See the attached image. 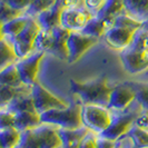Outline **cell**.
Segmentation results:
<instances>
[{
	"instance_id": "74e56055",
	"label": "cell",
	"mask_w": 148,
	"mask_h": 148,
	"mask_svg": "<svg viewBox=\"0 0 148 148\" xmlns=\"http://www.w3.org/2000/svg\"><path fill=\"white\" fill-rule=\"evenodd\" d=\"M58 148H64V147H62V146H60V147H58Z\"/></svg>"
},
{
	"instance_id": "2e32d148",
	"label": "cell",
	"mask_w": 148,
	"mask_h": 148,
	"mask_svg": "<svg viewBox=\"0 0 148 148\" xmlns=\"http://www.w3.org/2000/svg\"><path fill=\"white\" fill-rule=\"evenodd\" d=\"M30 16L25 14L18 18H15L10 21L1 25V38L8 40L9 42L12 41L18 35L21 34V31L25 29L27 23L29 21Z\"/></svg>"
},
{
	"instance_id": "f546056e",
	"label": "cell",
	"mask_w": 148,
	"mask_h": 148,
	"mask_svg": "<svg viewBox=\"0 0 148 148\" xmlns=\"http://www.w3.org/2000/svg\"><path fill=\"white\" fill-rule=\"evenodd\" d=\"M22 15H25V14L15 9V8L10 7L8 3L1 0V25L10 21L15 18H18Z\"/></svg>"
},
{
	"instance_id": "83f0119b",
	"label": "cell",
	"mask_w": 148,
	"mask_h": 148,
	"mask_svg": "<svg viewBox=\"0 0 148 148\" xmlns=\"http://www.w3.org/2000/svg\"><path fill=\"white\" fill-rule=\"evenodd\" d=\"M136 92V101L144 110L148 111V82H127Z\"/></svg>"
},
{
	"instance_id": "7c38bea8",
	"label": "cell",
	"mask_w": 148,
	"mask_h": 148,
	"mask_svg": "<svg viewBox=\"0 0 148 148\" xmlns=\"http://www.w3.org/2000/svg\"><path fill=\"white\" fill-rule=\"evenodd\" d=\"M119 58L124 69L128 74L138 75L148 69V52L127 47L125 50L120 51Z\"/></svg>"
},
{
	"instance_id": "4316f807",
	"label": "cell",
	"mask_w": 148,
	"mask_h": 148,
	"mask_svg": "<svg viewBox=\"0 0 148 148\" xmlns=\"http://www.w3.org/2000/svg\"><path fill=\"white\" fill-rule=\"evenodd\" d=\"M52 46H53V34L52 30L41 29L37 36L36 42H35V50L44 52H50Z\"/></svg>"
},
{
	"instance_id": "e575fe53",
	"label": "cell",
	"mask_w": 148,
	"mask_h": 148,
	"mask_svg": "<svg viewBox=\"0 0 148 148\" xmlns=\"http://www.w3.org/2000/svg\"><path fill=\"white\" fill-rule=\"evenodd\" d=\"M135 126H138L140 127V128H144V129L148 130V111H141L140 114H139V116L136 119Z\"/></svg>"
},
{
	"instance_id": "4dcf8cb0",
	"label": "cell",
	"mask_w": 148,
	"mask_h": 148,
	"mask_svg": "<svg viewBox=\"0 0 148 148\" xmlns=\"http://www.w3.org/2000/svg\"><path fill=\"white\" fill-rule=\"evenodd\" d=\"M2 1H5L10 7L15 8L23 14H26L28 11V9L34 2V0H2Z\"/></svg>"
},
{
	"instance_id": "f35d334b",
	"label": "cell",
	"mask_w": 148,
	"mask_h": 148,
	"mask_svg": "<svg viewBox=\"0 0 148 148\" xmlns=\"http://www.w3.org/2000/svg\"><path fill=\"white\" fill-rule=\"evenodd\" d=\"M16 148H20V147H16Z\"/></svg>"
},
{
	"instance_id": "d6986e66",
	"label": "cell",
	"mask_w": 148,
	"mask_h": 148,
	"mask_svg": "<svg viewBox=\"0 0 148 148\" xmlns=\"http://www.w3.org/2000/svg\"><path fill=\"white\" fill-rule=\"evenodd\" d=\"M60 138L62 141L64 148H78L82 139L85 137V135L88 133L89 129L85 126L78 129H62L58 128Z\"/></svg>"
},
{
	"instance_id": "52a82bcc",
	"label": "cell",
	"mask_w": 148,
	"mask_h": 148,
	"mask_svg": "<svg viewBox=\"0 0 148 148\" xmlns=\"http://www.w3.org/2000/svg\"><path fill=\"white\" fill-rule=\"evenodd\" d=\"M31 97L34 100V105L36 111L40 115L46 111L53 110V109H61L69 106L65 100L55 96L47 88L39 82H36L31 86Z\"/></svg>"
},
{
	"instance_id": "8992f818",
	"label": "cell",
	"mask_w": 148,
	"mask_h": 148,
	"mask_svg": "<svg viewBox=\"0 0 148 148\" xmlns=\"http://www.w3.org/2000/svg\"><path fill=\"white\" fill-rule=\"evenodd\" d=\"M41 29L42 28L38 22L37 18L30 16L29 21L25 27V29L21 31V34L18 35L12 41H10V44L14 46L19 59H22L32 51H35V42Z\"/></svg>"
},
{
	"instance_id": "9c48e42d",
	"label": "cell",
	"mask_w": 148,
	"mask_h": 148,
	"mask_svg": "<svg viewBox=\"0 0 148 148\" xmlns=\"http://www.w3.org/2000/svg\"><path fill=\"white\" fill-rule=\"evenodd\" d=\"M46 52L35 50L27 57L19 59L16 62V67L18 69L19 76L21 78L22 82L27 86H32L38 82L37 76L39 71V66L42 58L45 57Z\"/></svg>"
},
{
	"instance_id": "e0dca14e",
	"label": "cell",
	"mask_w": 148,
	"mask_h": 148,
	"mask_svg": "<svg viewBox=\"0 0 148 148\" xmlns=\"http://www.w3.org/2000/svg\"><path fill=\"white\" fill-rule=\"evenodd\" d=\"M42 124L40 114L36 110L31 111H20L15 114V124L14 127L17 128L20 132H25L28 129H32L36 127L40 126Z\"/></svg>"
},
{
	"instance_id": "603a6c76",
	"label": "cell",
	"mask_w": 148,
	"mask_h": 148,
	"mask_svg": "<svg viewBox=\"0 0 148 148\" xmlns=\"http://www.w3.org/2000/svg\"><path fill=\"white\" fill-rule=\"evenodd\" d=\"M0 86H10V87H22V82L19 76L16 64L10 65L0 70Z\"/></svg>"
},
{
	"instance_id": "5bb4252c",
	"label": "cell",
	"mask_w": 148,
	"mask_h": 148,
	"mask_svg": "<svg viewBox=\"0 0 148 148\" xmlns=\"http://www.w3.org/2000/svg\"><path fill=\"white\" fill-rule=\"evenodd\" d=\"M51 30L53 34V46L49 53H51L52 56L57 57L60 60L68 61L67 40H68L70 31L61 26H57V27L52 28Z\"/></svg>"
},
{
	"instance_id": "d4e9b609",
	"label": "cell",
	"mask_w": 148,
	"mask_h": 148,
	"mask_svg": "<svg viewBox=\"0 0 148 148\" xmlns=\"http://www.w3.org/2000/svg\"><path fill=\"white\" fill-rule=\"evenodd\" d=\"M19 60L14 46L8 40L1 38L0 40V70L6 67L14 65Z\"/></svg>"
},
{
	"instance_id": "cb8c5ba5",
	"label": "cell",
	"mask_w": 148,
	"mask_h": 148,
	"mask_svg": "<svg viewBox=\"0 0 148 148\" xmlns=\"http://www.w3.org/2000/svg\"><path fill=\"white\" fill-rule=\"evenodd\" d=\"M21 141V132L15 127L0 128V143L1 148L19 147Z\"/></svg>"
},
{
	"instance_id": "484cf974",
	"label": "cell",
	"mask_w": 148,
	"mask_h": 148,
	"mask_svg": "<svg viewBox=\"0 0 148 148\" xmlns=\"http://www.w3.org/2000/svg\"><path fill=\"white\" fill-rule=\"evenodd\" d=\"M1 109L11 111L14 114L20 112V111L36 110L35 105H34V100H32V97H31V94H29V95H23V96L16 98L12 101H10L6 107H3Z\"/></svg>"
},
{
	"instance_id": "8fae6325",
	"label": "cell",
	"mask_w": 148,
	"mask_h": 148,
	"mask_svg": "<svg viewBox=\"0 0 148 148\" xmlns=\"http://www.w3.org/2000/svg\"><path fill=\"white\" fill-rule=\"evenodd\" d=\"M92 17L86 7L65 8L60 16V26L69 31H82Z\"/></svg>"
},
{
	"instance_id": "30bf717a",
	"label": "cell",
	"mask_w": 148,
	"mask_h": 148,
	"mask_svg": "<svg viewBox=\"0 0 148 148\" xmlns=\"http://www.w3.org/2000/svg\"><path fill=\"white\" fill-rule=\"evenodd\" d=\"M136 100V92L128 82L117 84L112 86L109 97L108 109L112 112L126 110Z\"/></svg>"
},
{
	"instance_id": "5b68a950",
	"label": "cell",
	"mask_w": 148,
	"mask_h": 148,
	"mask_svg": "<svg viewBox=\"0 0 148 148\" xmlns=\"http://www.w3.org/2000/svg\"><path fill=\"white\" fill-rule=\"evenodd\" d=\"M112 119V112L107 107L99 105L82 104V125L90 132L100 135L109 127Z\"/></svg>"
},
{
	"instance_id": "f1b7e54d",
	"label": "cell",
	"mask_w": 148,
	"mask_h": 148,
	"mask_svg": "<svg viewBox=\"0 0 148 148\" xmlns=\"http://www.w3.org/2000/svg\"><path fill=\"white\" fill-rule=\"evenodd\" d=\"M128 134L133 138L137 148H148V130L138 126H134Z\"/></svg>"
},
{
	"instance_id": "7402d4cb",
	"label": "cell",
	"mask_w": 148,
	"mask_h": 148,
	"mask_svg": "<svg viewBox=\"0 0 148 148\" xmlns=\"http://www.w3.org/2000/svg\"><path fill=\"white\" fill-rule=\"evenodd\" d=\"M110 27L111 26L106 20L95 16L89 20L86 27L82 30V32L88 35V36H91V37L100 39V38H104L105 34Z\"/></svg>"
},
{
	"instance_id": "ffe728a7",
	"label": "cell",
	"mask_w": 148,
	"mask_h": 148,
	"mask_svg": "<svg viewBox=\"0 0 148 148\" xmlns=\"http://www.w3.org/2000/svg\"><path fill=\"white\" fill-rule=\"evenodd\" d=\"M126 12L135 19L148 23V0H124Z\"/></svg>"
},
{
	"instance_id": "d6a6232c",
	"label": "cell",
	"mask_w": 148,
	"mask_h": 148,
	"mask_svg": "<svg viewBox=\"0 0 148 148\" xmlns=\"http://www.w3.org/2000/svg\"><path fill=\"white\" fill-rule=\"evenodd\" d=\"M97 139H98V135L89 130L82 139L78 148H96Z\"/></svg>"
},
{
	"instance_id": "7a4b0ae2",
	"label": "cell",
	"mask_w": 148,
	"mask_h": 148,
	"mask_svg": "<svg viewBox=\"0 0 148 148\" xmlns=\"http://www.w3.org/2000/svg\"><path fill=\"white\" fill-rule=\"evenodd\" d=\"M62 146L58 127L41 124L40 126L21 132L20 148H58Z\"/></svg>"
},
{
	"instance_id": "836d02e7",
	"label": "cell",
	"mask_w": 148,
	"mask_h": 148,
	"mask_svg": "<svg viewBox=\"0 0 148 148\" xmlns=\"http://www.w3.org/2000/svg\"><path fill=\"white\" fill-rule=\"evenodd\" d=\"M106 3V0H86L85 7L88 9V11L94 16H97L99 11L103 9Z\"/></svg>"
},
{
	"instance_id": "4fadbf2b",
	"label": "cell",
	"mask_w": 148,
	"mask_h": 148,
	"mask_svg": "<svg viewBox=\"0 0 148 148\" xmlns=\"http://www.w3.org/2000/svg\"><path fill=\"white\" fill-rule=\"evenodd\" d=\"M135 32L136 31L114 25L105 34L104 40L109 48L114 50L123 51L132 44Z\"/></svg>"
},
{
	"instance_id": "ac0fdd59",
	"label": "cell",
	"mask_w": 148,
	"mask_h": 148,
	"mask_svg": "<svg viewBox=\"0 0 148 148\" xmlns=\"http://www.w3.org/2000/svg\"><path fill=\"white\" fill-rule=\"evenodd\" d=\"M124 12H126L124 0H106L105 6L96 17L106 20L112 27L116 17Z\"/></svg>"
},
{
	"instance_id": "ba28073f",
	"label": "cell",
	"mask_w": 148,
	"mask_h": 148,
	"mask_svg": "<svg viewBox=\"0 0 148 148\" xmlns=\"http://www.w3.org/2000/svg\"><path fill=\"white\" fill-rule=\"evenodd\" d=\"M98 40H99L98 38L88 36L82 31H70L67 40V49H68L67 62L74 64L77 60H79L85 52L98 42Z\"/></svg>"
},
{
	"instance_id": "ab89813d",
	"label": "cell",
	"mask_w": 148,
	"mask_h": 148,
	"mask_svg": "<svg viewBox=\"0 0 148 148\" xmlns=\"http://www.w3.org/2000/svg\"><path fill=\"white\" fill-rule=\"evenodd\" d=\"M147 25H148V23H147Z\"/></svg>"
},
{
	"instance_id": "3957f363",
	"label": "cell",
	"mask_w": 148,
	"mask_h": 148,
	"mask_svg": "<svg viewBox=\"0 0 148 148\" xmlns=\"http://www.w3.org/2000/svg\"><path fill=\"white\" fill-rule=\"evenodd\" d=\"M143 110L144 109L141 108L140 105L135 100V103L129 108H127L126 110L117 111V112L111 111L112 119H111L110 125L99 136L107 138V139H110L112 141L118 140L120 137L126 135L135 126L136 119Z\"/></svg>"
},
{
	"instance_id": "44dd1931",
	"label": "cell",
	"mask_w": 148,
	"mask_h": 148,
	"mask_svg": "<svg viewBox=\"0 0 148 148\" xmlns=\"http://www.w3.org/2000/svg\"><path fill=\"white\" fill-rule=\"evenodd\" d=\"M31 94V86L22 87H10V86H0V107H6L10 101L23 95Z\"/></svg>"
},
{
	"instance_id": "6da1fadb",
	"label": "cell",
	"mask_w": 148,
	"mask_h": 148,
	"mask_svg": "<svg viewBox=\"0 0 148 148\" xmlns=\"http://www.w3.org/2000/svg\"><path fill=\"white\" fill-rule=\"evenodd\" d=\"M70 91L79 97L82 104L99 105L108 108L112 86L108 84L107 77L101 76L88 82L70 79Z\"/></svg>"
},
{
	"instance_id": "9a60e30c",
	"label": "cell",
	"mask_w": 148,
	"mask_h": 148,
	"mask_svg": "<svg viewBox=\"0 0 148 148\" xmlns=\"http://www.w3.org/2000/svg\"><path fill=\"white\" fill-rule=\"evenodd\" d=\"M62 10H64V7L60 0H57L50 8L46 9L38 16H36V18L42 29L51 30L52 28L60 26V16Z\"/></svg>"
},
{
	"instance_id": "8d00e7d4",
	"label": "cell",
	"mask_w": 148,
	"mask_h": 148,
	"mask_svg": "<svg viewBox=\"0 0 148 148\" xmlns=\"http://www.w3.org/2000/svg\"><path fill=\"white\" fill-rule=\"evenodd\" d=\"M115 145H116V141H112L110 139L104 138V137L98 135L96 148H115Z\"/></svg>"
},
{
	"instance_id": "1f68e13d",
	"label": "cell",
	"mask_w": 148,
	"mask_h": 148,
	"mask_svg": "<svg viewBox=\"0 0 148 148\" xmlns=\"http://www.w3.org/2000/svg\"><path fill=\"white\" fill-rule=\"evenodd\" d=\"M15 124V114L11 111L1 109L0 112V128L14 127Z\"/></svg>"
},
{
	"instance_id": "d590c367",
	"label": "cell",
	"mask_w": 148,
	"mask_h": 148,
	"mask_svg": "<svg viewBox=\"0 0 148 148\" xmlns=\"http://www.w3.org/2000/svg\"><path fill=\"white\" fill-rule=\"evenodd\" d=\"M64 9L65 8H82L85 7L86 0H60Z\"/></svg>"
},
{
	"instance_id": "277c9868",
	"label": "cell",
	"mask_w": 148,
	"mask_h": 148,
	"mask_svg": "<svg viewBox=\"0 0 148 148\" xmlns=\"http://www.w3.org/2000/svg\"><path fill=\"white\" fill-rule=\"evenodd\" d=\"M82 104L74 103L66 108L53 109L40 115L42 124L52 125L62 129H78L82 128Z\"/></svg>"
}]
</instances>
